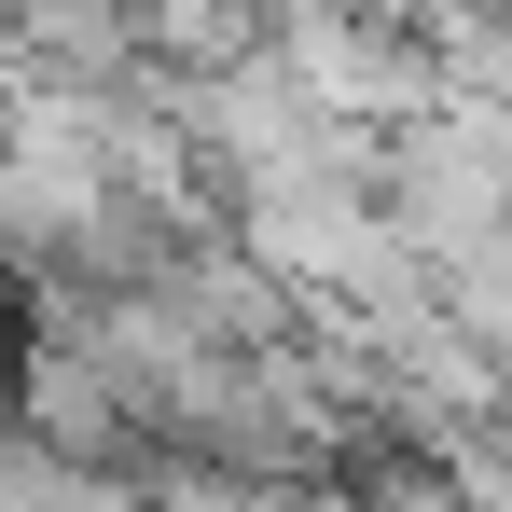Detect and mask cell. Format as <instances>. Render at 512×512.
<instances>
[{
    "instance_id": "3957f363",
    "label": "cell",
    "mask_w": 512,
    "mask_h": 512,
    "mask_svg": "<svg viewBox=\"0 0 512 512\" xmlns=\"http://www.w3.org/2000/svg\"><path fill=\"white\" fill-rule=\"evenodd\" d=\"M305 512H374V499H360V485H319V499H305Z\"/></svg>"
},
{
    "instance_id": "7a4b0ae2",
    "label": "cell",
    "mask_w": 512,
    "mask_h": 512,
    "mask_svg": "<svg viewBox=\"0 0 512 512\" xmlns=\"http://www.w3.org/2000/svg\"><path fill=\"white\" fill-rule=\"evenodd\" d=\"M429 471H443V499H457V512H512V416L471 429V443H443Z\"/></svg>"
},
{
    "instance_id": "6da1fadb",
    "label": "cell",
    "mask_w": 512,
    "mask_h": 512,
    "mask_svg": "<svg viewBox=\"0 0 512 512\" xmlns=\"http://www.w3.org/2000/svg\"><path fill=\"white\" fill-rule=\"evenodd\" d=\"M429 319L471 333V346L512 374V222H499V236H471L457 263H429Z\"/></svg>"
}]
</instances>
